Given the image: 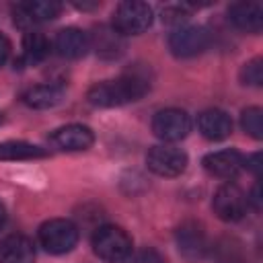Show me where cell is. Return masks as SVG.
I'll return each instance as SVG.
<instances>
[{"label":"cell","mask_w":263,"mask_h":263,"mask_svg":"<svg viewBox=\"0 0 263 263\" xmlns=\"http://www.w3.org/2000/svg\"><path fill=\"white\" fill-rule=\"evenodd\" d=\"M191 14V6L189 4H168L162 8V21L166 25H175L181 27Z\"/></svg>","instance_id":"23"},{"label":"cell","mask_w":263,"mask_h":263,"mask_svg":"<svg viewBox=\"0 0 263 263\" xmlns=\"http://www.w3.org/2000/svg\"><path fill=\"white\" fill-rule=\"evenodd\" d=\"M51 142L68 152H82L88 150L95 144V132L88 125L82 123H70L64 127H58L51 134Z\"/></svg>","instance_id":"11"},{"label":"cell","mask_w":263,"mask_h":263,"mask_svg":"<svg viewBox=\"0 0 263 263\" xmlns=\"http://www.w3.org/2000/svg\"><path fill=\"white\" fill-rule=\"evenodd\" d=\"M134 240L132 236L115 224L99 226L92 234V251L99 259L107 263H121L132 255Z\"/></svg>","instance_id":"2"},{"label":"cell","mask_w":263,"mask_h":263,"mask_svg":"<svg viewBox=\"0 0 263 263\" xmlns=\"http://www.w3.org/2000/svg\"><path fill=\"white\" fill-rule=\"evenodd\" d=\"M53 47L66 60H80L90 49V39L78 27H66V29L58 31V35L53 39Z\"/></svg>","instance_id":"12"},{"label":"cell","mask_w":263,"mask_h":263,"mask_svg":"<svg viewBox=\"0 0 263 263\" xmlns=\"http://www.w3.org/2000/svg\"><path fill=\"white\" fill-rule=\"evenodd\" d=\"M78 226L72 222V220H66V218H51V220H45L39 230H37V238H39V245L51 253V255H66L70 253L76 242H78Z\"/></svg>","instance_id":"3"},{"label":"cell","mask_w":263,"mask_h":263,"mask_svg":"<svg viewBox=\"0 0 263 263\" xmlns=\"http://www.w3.org/2000/svg\"><path fill=\"white\" fill-rule=\"evenodd\" d=\"M247 205H253L257 212L261 210V195H259V183H255L253 185V189H251V193L247 195Z\"/></svg>","instance_id":"26"},{"label":"cell","mask_w":263,"mask_h":263,"mask_svg":"<svg viewBox=\"0 0 263 263\" xmlns=\"http://www.w3.org/2000/svg\"><path fill=\"white\" fill-rule=\"evenodd\" d=\"M47 156L49 152L45 148L31 142H23V140L0 142V160H37Z\"/></svg>","instance_id":"19"},{"label":"cell","mask_w":263,"mask_h":263,"mask_svg":"<svg viewBox=\"0 0 263 263\" xmlns=\"http://www.w3.org/2000/svg\"><path fill=\"white\" fill-rule=\"evenodd\" d=\"M152 18H154V12L146 2L127 0V2L117 4V8L113 10L111 27L121 37L123 35H140L146 29H150Z\"/></svg>","instance_id":"4"},{"label":"cell","mask_w":263,"mask_h":263,"mask_svg":"<svg viewBox=\"0 0 263 263\" xmlns=\"http://www.w3.org/2000/svg\"><path fill=\"white\" fill-rule=\"evenodd\" d=\"M238 78L247 86H261L263 84V60L261 58H253V60L245 62L242 68H240Z\"/></svg>","instance_id":"22"},{"label":"cell","mask_w":263,"mask_h":263,"mask_svg":"<svg viewBox=\"0 0 263 263\" xmlns=\"http://www.w3.org/2000/svg\"><path fill=\"white\" fill-rule=\"evenodd\" d=\"M64 99V88L60 84H37L23 92V103L31 109H51Z\"/></svg>","instance_id":"18"},{"label":"cell","mask_w":263,"mask_h":263,"mask_svg":"<svg viewBox=\"0 0 263 263\" xmlns=\"http://www.w3.org/2000/svg\"><path fill=\"white\" fill-rule=\"evenodd\" d=\"M0 263H35V247L23 234H10L0 242Z\"/></svg>","instance_id":"16"},{"label":"cell","mask_w":263,"mask_h":263,"mask_svg":"<svg viewBox=\"0 0 263 263\" xmlns=\"http://www.w3.org/2000/svg\"><path fill=\"white\" fill-rule=\"evenodd\" d=\"M197 129L205 140L220 142L232 134V119L222 109H205L197 115Z\"/></svg>","instance_id":"13"},{"label":"cell","mask_w":263,"mask_h":263,"mask_svg":"<svg viewBox=\"0 0 263 263\" xmlns=\"http://www.w3.org/2000/svg\"><path fill=\"white\" fill-rule=\"evenodd\" d=\"M51 43L49 39L39 31H27L23 37V62L27 64H39L49 55Z\"/></svg>","instance_id":"20"},{"label":"cell","mask_w":263,"mask_h":263,"mask_svg":"<svg viewBox=\"0 0 263 263\" xmlns=\"http://www.w3.org/2000/svg\"><path fill=\"white\" fill-rule=\"evenodd\" d=\"M74 6L78 10H92V8H99L101 2H74Z\"/></svg>","instance_id":"28"},{"label":"cell","mask_w":263,"mask_h":263,"mask_svg":"<svg viewBox=\"0 0 263 263\" xmlns=\"http://www.w3.org/2000/svg\"><path fill=\"white\" fill-rule=\"evenodd\" d=\"M242 168H249L255 177H259V171H261V152H255V154H249L242 158Z\"/></svg>","instance_id":"25"},{"label":"cell","mask_w":263,"mask_h":263,"mask_svg":"<svg viewBox=\"0 0 263 263\" xmlns=\"http://www.w3.org/2000/svg\"><path fill=\"white\" fill-rule=\"evenodd\" d=\"M152 132L162 142H179L191 132V117L183 109H160L152 117Z\"/></svg>","instance_id":"7"},{"label":"cell","mask_w":263,"mask_h":263,"mask_svg":"<svg viewBox=\"0 0 263 263\" xmlns=\"http://www.w3.org/2000/svg\"><path fill=\"white\" fill-rule=\"evenodd\" d=\"M177 247L187 259H203L208 251L205 232L197 222H183L177 228Z\"/></svg>","instance_id":"14"},{"label":"cell","mask_w":263,"mask_h":263,"mask_svg":"<svg viewBox=\"0 0 263 263\" xmlns=\"http://www.w3.org/2000/svg\"><path fill=\"white\" fill-rule=\"evenodd\" d=\"M132 263H166V261H164V257H162L158 251H154V249H144V251L136 253V257H134Z\"/></svg>","instance_id":"24"},{"label":"cell","mask_w":263,"mask_h":263,"mask_svg":"<svg viewBox=\"0 0 263 263\" xmlns=\"http://www.w3.org/2000/svg\"><path fill=\"white\" fill-rule=\"evenodd\" d=\"M187 162H189L187 152L171 144L152 146L146 154L148 168L158 177H179L181 173H185Z\"/></svg>","instance_id":"6"},{"label":"cell","mask_w":263,"mask_h":263,"mask_svg":"<svg viewBox=\"0 0 263 263\" xmlns=\"http://www.w3.org/2000/svg\"><path fill=\"white\" fill-rule=\"evenodd\" d=\"M247 195L234 183H224L214 193L212 210L222 222H238L247 214Z\"/></svg>","instance_id":"8"},{"label":"cell","mask_w":263,"mask_h":263,"mask_svg":"<svg viewBox=\"0 0 263 263\" xmlns=\"http://www.w3.org/2000/svg\"><path fill=\"white\" fill-rule=\"evenodd\" d=\"M8 55H10V41H8V37L4 33H0V66L6 64Z\"/></svg>","instance_id":"27"},{"label":"cell","mask_w":263,"mask_h":263,"mask_svg":"<svg viewBox=\"0 0 263 263\" xmlns=\"http://www.w3.org/2000/svg\"><path fill=\"white\" fill-rule=\"evenodd\" d=\"M210 45V33L201 25H181L168 35V49L175 58H195Z\"/></svg>","instance_id":"5"},{"label":"cell","mask_w":263,"mask_h":263,"mask_svg":"<svg viewBox=\"0 0 263 263\" xmlns=\"http://www.w3.org/2000/svg\"><path fill=\"white\" fill-rule=\"evenodd\" d=\"M90 39V47H95V51L105 58V60H115L123 53V37L113 29V27H97L92 35H88Z\"/></svg>","instance_id":"17"},{"label":"cell","mask_w":263,"mask_h":263,"mask_svg":"<svg viewBox=\"0 0 263 263\" xmlns=\"http://www.w3.org/2000/svg\"><path fill=\"white\" fill-rule=\"evenodd\" d=\"M0 123H2V115H0Z\"/></svg>","instance_id":"30"},{"label":"cell","mask_w":263,"mask_h":263,"mask_svg":"<svg viewBox=\"0 0 263 263\" xmlns=\"http://www.w3.org/2000/svg\"><path fill=\"white\" fill-rule=\"evenodd\" d=\"M242 154L234 148H226V150H218V152H210L203 156L201 164L205 168L208 175L218 177V179H234L240 171H242Z\"/></svg>","instance_id":"10"},{"label":"cell","mask_w":263,"mask_h":263,"mask_svg":"<svg viewBox=\"0 0 263 263\" xmlns=\"http://www.w3.org/2000/svg\"><path fill=\"white\" fill-rule=\"evenodd\" d=\"M150 90V82L146 76L138 72L121 74L115 80H103L88 88L86 99L95 107H121L142 99Z\"/></svg>","instance_id":"1"},{"label":"cell","mask_w":263,"mask_h":263,"mask_svg":"<svg viewBox=\"0 0 263 263\" xmlns=\"http://www.w3.org/2000/svg\"><path fill=\"white\" fill-rule=\"evenodd\" d=\"M60 12H62V4L53 0L21 2L14 6V23L18 27H33L37 23H47L58 18Z\"/></svg>","instance_id":"9"},{"label":"cell","mask_w":263,"mask_h":263,"mask_svg":"<svg viewBox=\"0 0 263 263\" xmlns=\"http://www.w3.org/2000/svg\"><path fill=\"white\" fill-rule=\"evenodd\" d=\"M240 127L253 140H263V111L261 107H247L240 113Z\"/></svg>","instance_id":"21"},{"label":"cell","mask_w":263,"mask_h":263,"mask_svg":"<svg viewBox=\"0 0 263 263\" xmlns=\"http://www.w3.org/2000/svg\"><path fill=\"white\" fill-rule=\"evenodd\" d=\"M4 220H6V210H4V203L0 201V226L4 224Z\"/></svg>","instance_id":"29"},{"label":"cell","mask_w":263,"mask_h":263,"mask_svg":"<svg viewBox=\"0 0 263 263\" xmlns=\"http://www.w3.org/2000/svg\"><path fill=\"white\" fill-rule=\"evenodd\" d=\"M228 21L245 33H259L263 27V6L259 2H234L228 6Z\"/></svg>","instance_id":"15"}]
</instances>
